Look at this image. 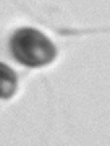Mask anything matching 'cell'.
<instances>
[{"label":"cell","instance_id":"obj_2","mask_svg":"<svg viewBox=\"0 0 110 146\" xmlns=\"http://www.w3.org/2000/svg\"><path fill=\"white\" fill-rule=\"evenodd\" d=\"M18 78L8 65L0 63V99H10L16 93Z\"/></svg>","mask_w":110,"mask_h":146},{"label":"cell","instance_id":"obj_1","mask_svg":"<svg viewBox=\"0 0 110 146\" xmlns=\"http://www.w3.org/2000/svg\"><path fill=\"white\" fill-rule=\"evenodd\" d=\"M10 49L18 62L31 68L44 67L57 55L53 42L34 28H20L15 31L10 41Z\"/></svg>","mask_w":110,"mask_h":146}]
</instances>
